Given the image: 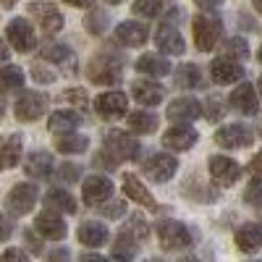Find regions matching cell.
I'll return each mask as SVG.
<instances>
[{
  "mask_svg": "<svg viewBox=\"0 0 262 262\" xmlns=\"http://www.w3.org/2000/svg\"><path fill=\"white\" fill-rule=\"evenodd\" d=\"M191 29H194V45H196V50H200V53H210V50L217 45L221 34H223L221 18H215V16H210V13L194 16Z\"/></svg>",
  "mask_w": 262,
  "mask_h": 262,
  "instance_id": "obj_1",
  "label": "cell"
},
{
  "mask_svg": "<svg viewBox=\"0 0 262 262\" xmlns=\"http://www.w3.org/2000/svg\"><path fill=\"white\" fill-rule=\"evenodd\" d=\"M158 242L165 252H179V249H186L191 247V231L179 223V221H170V217H163L158 223Z\"/></svg>",
  "mask_w": 262,
  "mask_h": 262,
  "instance_id": "obj_2",
  "label": "cell"
},
{
  "mask_svg": "<svg viewBox=\"0 0 262 262\" xmlns=\"http://www.w3.org/2000/svg\"><path fill=\"white\" fill-rule=\"evenodd\" d=\"M105 152H111L113 160H137L139 152H142V144L137 142V137H131L128 131H118V128H111L105 134Z\"/></svg>",
  "mask_w": 262,
  "mask_h": 262,
  "instance_id": "obj_3",
  "label": "cell"
},
{
  "mask_svg": "<svg viewBox=\"0 0 262 262\" xmlns=\"http://www.w3.org/2000/svg\"><path fill=\"white\" fill-rule=\"evenodd\" d=\"M48 95H42V92H24L16 105H13V113L18 121H24V123H32L37 118H42V113L48 111Z\"/></svg>",
  "mask_w": 262,
  "mask_h": 262,
  "instance_id": "obj_4",
  "label": "cell"
},
{
  "mask_svg": "<svg viewBox=\"0 0 262 262\" xmlns=\"http://www.w3.org/2000/svg\"><path fill=\"white\" fill-rule=\"evenodd\" d=\"M252 142H254L252 128L242 123H228L215 131V144H221L223 149H242V147H249Z\"/></svg>",
  "mask_w": 262,
  "mask_h": 262,
  "instance_id": "obj_5",
  "label": "cell"
},
{
  "mask_svg": "<svg viewBox=\"0 0 262 262\" xmlns=\"http://www.w3.org/2000/svg\"><path fill=\"white\" fill-rule=\"evenodd\" d=\"M210 176L217 186H233L238 179H242V165L236 160L226 158V155H212L210 158Z\"/></svg>",
  "mask_w": 262,
  "mask_h": 262,
  "instance_id": "obj_6",
  "label": "cell"
},
{
  "mask_svg": "<svg viewBox=\"0 0 262 262\" xmlns=\"http://www.w3.org/2000/svg\"><path fill=\"white\" fill-rule=\"evenodd\" d=\"M176 170H179V160L173 155H165V152H155L152 158L144 160V173L158 184L170 181L173 176H176Z\"/></svg>",
  "mask_w": 262,
  "mask_h": 262,
  "instance_id": "obj_7",
  "label": "cell"
},
{
  "mask_svg": "<svg viewBox=\"0 0 262 262\" xmlns=\"http://www.w3.org/2000/svg\"><path fill=\"white\" fill-rule=\"evenodd\" d=\"M95 111L105 121H116V118H123L126 116L128 100H126L123 92H102V95L95 97Z\"/></svg>",
  "mask_w": 262,
  "mask_h": 262,
  "instance_id": "obj_8",
  "label": "cell"
},
{
  "mask_svg": "<svg viewBox=\"0 0 262 262\" xmlns=\"http://www.w3.org/2000/svg\"><path fill=\"white\" fill-rule=\"evenodd\" d=\"M29 16H32L48 34H55V32L63 29V13H60L53 3H45V0L29 3Z\"/></svg>",
  "mask_w": 262,
  "mask_h": 262,
  "instance_id": "obj_9",
  "label": "cell"
},
{
  "mask_svg": "<svg viewBox=\"0 0 262 262\" xmlns=\"http://www.w3.org/2000/svg\"><path fill=\"white\" fill-rule=\"evenodd\" d=\"M37 186L34 184H16L11 189V194L6 196V207L13 212V215H27L32 212V207L37 205Z\"/></svg>",
  "mask_w": 262,
  "mask_h": 262,
  "instance_id": "obj_10",
  "label": "cell"
},
{
  "mask_svg": "<svg viewBox=\"0 0 262 262\" xmlns=\"http://www.w3.org/2000/svg\"><path fill=\"white\" fill-rule=\"evenodd\" d=\"M81 194H84V202L95 207V205H105L107 200H111L113 194V181L107 176H100V173H95V176H90L84 181L81 186Z\"/></svg>",
  "mask_w": 262,
  "mask_h": 262,
  "instance_id": "obj_11",
  "label": "cell"
},
{
  "mask_svg": "<svg viewBox=\"0 0 262 262\" xmlns=\"http://www.w3.org/2000/svg\"><path fill=\"white\" fill-rule=\"evenodd\" d=\"M8 39H11V48L18 50V53H29L34 45H37V39H34V29L27 18H11V24H8Z\"/></svg>",
  "mask_w": 262,
  "mask_h": 262,
  "instance_id": "obj_12",
  "label": "cell"
},
{
  "mask_svg": "<svg viewBox=\"0 0 262 262\" xmlns=\"http://www.w3.org/2000/svg\"><path fill=\"white\" fill-rule=\"evenodd\" d=\"M196 139H200V134H196L191 126L176 123V126H170L163 134V147H168L173 152H184V149H191L196 144Z\"/></svg>",
  "mask_w": 262,
  "mask_h": 262,
  "instance_id": "obj_13",
  "label": "cell"
},
{
  "mask_svg": "<svg viewBox=\"0 0 262 262\" xmlns=\"http://www.w3.org/2000/svg\"><path fill=\"white\" fill-rule=\"evenodd\" d=\"M205 113V105L194 97H179L168 105V118L173 123H189L194 118H200Z\"/></svg>",
  "mask_w": 262,
  "mask_h": 262,
  "instance_id": "obj_14",
  "label": "cell"
},
{
  "mask_svg": "<svg viewBox=\"0 0 262 262\" xmlns=\"http://www.w3.org/2000/svg\"><path fill=\"white\" fill-rule=\"evenodd\" d=\"M210 76L215 84H233L238 79H244V69H242V63L233 60V58H215L210 63Z\"/></svg>",
  "mask_w": 262,
  "mask_h": 262,
  "instance_id": "obj_15",
  "label": "cell"
},
{
  "mask_svg": "<svg viewBox=\"0 0 262 262\" xmlns=\"http://www.w3.org/2000/svg\"><path fill=\"white\" fill-rule=\"evenodd\" d=\"M228 102H231V107L233 111H238V113H244V116H254L257 111H259V97H257V90L252 84H238L236 90L231 92V97H228Z\"/></svg>",
  "mask_w": 262,
  "mask_h": 262,
  "instance_id": "obj_16",
  "label": "cell"
},
{
  "mask_svg": "<svg viewBox=\"0 0 262 262\" xmlns=\"http://www.w3.org/2000/svg\"><path fill=\"white\" fill-rule=\"evenodd\" d=\"M90 79L95 84H116L121 81V69H118V63L113 58H107V55H100V58H92L90 63Z\"/></svg>",
  "mask_w": 262,
  "mask_h": 262,
  "instance_id": "obj_17",
  "label": "cell"
},
{
  "mask_svg": "<svg viewBox=\"0 0 262 262\" xmlns=\"http://www.w3.org/2000/svg\"><path fill=\"white\" fill-rule=\"evenodd\" d=\"M34 228H37V233H42L45 238H53V242H60V238H66V233H69V226H66V221H63L60 215L50 212V210H42V212L37 215Z\"/></svg>",
  "mask_w": 262,
  "mask_h": 262,
  "instance_id": "obj_18",
  "label": "cell"
},
{
  "mask_svg": "<svg viewBox=\"0 0 262 262\" xmlns=\"http://www.w3.org/2000/svg\"><path fill=\"white\" fill-rule=\"evenodd\" d=\"M155 45H158V50H163V53H168V55H184V50H186L181 32L173 27V24H160V27H158Z\"/></svg>",
  "mask_w": 262,
  "mask_h": 262,
  "instance_id": "obj_19",
  "label": "cell"
},
{
  "mask_svg": "<svg viewBox=\"0 0 262 262\" xmlns=\"http://www.w3.org/2000/svg\"><path fill=\"white\" fill-rule=\"evenodd\" d=\"M147 27L139 24V21H121L116 27V42L123 48H139L147 42Z\"/></svg>",
  "mask_w": 262,
  "mask_h": 262,
  "instance_id": "obj_20",
  "label": "cell"
},
{
  "mask_svg": "<svg viewBox=\"0 0 262 262\" xmlns=\"http://www.w3.org/2000/svg\"><path fill=\"white\" fill-rule=\"evenodd\" d=\"M21 147H24V142L18 134L0 137V170H8L21 160Z\"/></svg>",
  "mask_w": 262,
  "mask_h": 262,
  "instance_id": "obj_21",
  "label": "cell"
},
{
  "mask_svg": "<svg viewBox=\"0 0 262 262\" xmlns=\"http://www.w3.org/2000/svg\"><path fill=\"white\" fill-rule=\"evenodd\" d=\"M123 191L128 194V200H134L137 205L149 207V210H158V205H155V200H152L149 189L134 176V173H126V176H123Z\"/></svg>",
  "mask_w": 262,
  "mask_h": 262,
  "instance_id": "obj_22",
  "label": "cell"
},
{
  "mask_svg": "<svg viewBox=\"0 0 262 262\" xmlns=\"http://www.w3.org/2000/svg\"><path fill=\"white\" fill-rule=\"evenodd\" d=\"M236 247L247 254H254L262 247V226L259 223H244L236 231Z\"/></svg>",
  "mask_w": 262,
  "mask_h": 262,
  "instance_id": "obj_23",
  "label": "cell"
},
{
  "mask_svg": "<svg viewBox=\"0 0 262 262\" xmlns=\"http://www.w3.org/2000/svg\"><path fill=\"white\" fill-rule=\"evenodd\" d=\"M79 242L84 244V247H102V244H107V228L100 223V221H86V223H81L79 226Z\"/></svg>",
  "mask_w": 262,
  "mask_h": 262,
  "instance_id": "obj_24",
  "label": "cell"
},
{
  "mask_svg": "<svg viewBox=\"0 0 262 262\" xmlns=\"http://www.w3.org/2000/svg\"><path fill=\"white\" fill-rule=\"evenodd\" d=\"M131 95H134V100L144 107H152L163 102V86L155 84V81H134L131 84Z\"/></svg>",
  "mask_w": 262,
  "mask_h": 262,
  "instance_id": "obj_25",
  "label": "cell"
},
{
  "mask_svg": "<svg viewBox=\"0 0 262 262\" xmlns=\"http://www.w3.org/2000/svg\"><path fill=\"white\" fill-rule=\"evenodd\" d=\"M24 170L32 179H48L53 170V155L50 152H32L24 163Z\"/></svg>",
  "mask_w": 262,
  "mask_h": 262,
  "instance_id": "obj_26",
  "label": "cell"
},
{
  "mask_svg": "<svg viewBox=\"0 0 262 262\" xmlns=\"http://www.w3.org/2000/svg\"><path fill=\"white\" fill-rule=\"evenodd\" d=\"M137 71H142L147 76H165V74H170V63L158 53H144L137 60Z\"/></svg>",
  "mask_w": 262,
  "mask_h": 262,
  "instance_id": "obj_27",
  "label": "cell"
},
{
  "mask_svg": "<svg viewBox=\"0 0 262 262\" xmlns=\"http://www.w3.org/2000/svg\"><path fill=\"white\" fill-rule=\"evenodd\" d=\"M81 123L79 113L74 111H55L48 121V128L53 131V134H74V128Z\"/></svg>",
  "mask_w": 262,
  "mask_h": 262,
  "instance_id": "obj_28",
  "label": "cell"
},
{
  "mask_svg": "<svg viewBox=\"0 0 262 262\" xmlns=\"http://www.w3.org/2000/svg\"><path fill=\"white\" fill-rule=\"evenodd\" d=\"M160 126V118L149 111H134L128 116V128L137 131V134H155Z\"/></svg>",
  "mask_w": 262,
  "mask_h": 262,
  "instance_id": "obj_29",
  "label": "cell"
},
{
  "mask_svg": "<svg viewBox=\"0 0 262 262\" xmlns=\"http://www.w3.org/2000/svg\"><path fill=\"white\" fill-rule=\"evenodd\" d=\"M45 202L53 207V210H60L66 215H74L76 212V200H74V194H69L66 189H50L45 194Z\"/></svg>",
  "mask_w": 262,
  "mask_h": 262,
  "instance_id": "obj_30",
  "label": "cell"
},
{
  "mask_svg": "<svg viewBox=\"0 0 262 262\" xmlns=\"http://www.w3.org/2000/svg\"><path fill=\"white\" fill-rule=\"evenodd\" d=\"M176 84L181 86V90H196V86L202 84V71H200V66H194V63L179 66V71H176Z\"/></svg>",
  "mask_w": 262,
  "mask_h": 262,
  "instance_id": "obj_31",
  "label": "cell"
},
{
  "mask_svg": "<svg viewBox=\"0 0 262 262\" xmlns=\"http://www.w3.org/2000/svg\"><path fill=\"white\" fill-rule=\"evenodd\" d=\"M21 86H24V71L18 66L0 69V92H18Z\"/></svg>",
  "mask_w": 262,
  "mask_h": 262,
  "instance_id": "obj_32",
  "label": "cell"
},
{
  "mask_svg": "<svg viewBox=\"0 0 262 262\" xmlns=\"http://www.w3.org/2000/svg\"><path fill=\"white\" fill-rule=\"evenodd\" d=\"M55 147H58V152H66V155H79V152L90 147V139L81 134H69V137H60L55 142Z\"/></svg>",
  "mask_w": 262,
  "mask_h": 262,
  "instance_id": "obj_33",
  "label": "cell"
},
{
  "mask_svg": "<svg viewBox=\"0 0 262 262\" xmlns=\"http://www.w3.org/2000/svg\"><path fill=\"white\" fill-rule=\"evenodd\" d=\"M121 233L128 236V238H134V242H144L147 233H149V228H147V223H144L142 215H134V217H128V221H126V226H123Z\"/></svg>",
  "mask_w": 262,
  "mask_h": 262,
  "instance_id": "obj_34",
  "label": "cell"
},
{
  "mask_svg": "<svg viewBox=\"0 0 262 262\" xmlns=\"http://www.w3.org/2000/svg\"><path fill=\"white\" fill-rule=\"evenodd\" d=\"M134 252H137V242H134V238L118 233L116 244H113V257H116L118 262H128L131 257H134Z\"/></svg>",
  "mask_w": 262,
  "mask_h": 262,
  "instance_id": "obj_35",
  "label": "cell"
},
{
  "mask_svg": "<svg viewBox=\"0 0 262 262\" xmlns=\"http://www.w3.org/2000/svg\"><path fill=\"white\" fill-rule=\"evenodd\" d=\"M226 58H233V60H247L249 58V45H247V39H242V37H233V39H228L226 42Z\"/></svg>",
  "mask_w": 262,
  "mask_h": 262,
  "instance_id": "obj_36",
  "label": "cell"
},
{
  "mask_svg": "<svg viewBox=\"0 0 262 262\" xmlns=\"http://www.w3.org/2000/svg\"><path fill=\"white\" fill-rule=\"evenodd\" d=\"M131 11L137 16H144V18H155L163 11V0H134Z\"/></svg>",
  "mask_w": 262,
  "mask_h": 262,
  "instance_id": "obj_37",
  "label": "cell"
},
{
  "mask_svg": "<svg viewBox=\"0 0 262 262\" xmlns=\"http://www.w3.org/2000/svg\"><path fill=\"white\" fill-rule=\"evenodd\" d=\"M42 58L53 60V63H66V60L74 58V53H71L69 45H45L42 48Z\"/></svg>",
  "mask_w": 262,
  "mask_h": 262,
  "instance_id": "obj_38",
  "label": "cell"
},
{
  "mask_svg": "<svg viewBox=\"0 0 262 262\" xmlns=\"http://www.w3.org/2000/svg\"><path fill=\"white\" fill-rule=\"evenodd\" d=\"M84 27H86V32H90V34H102L105 27H107V13L100 11V8H95L90 16L84 18Z\"/></svg>",
  "mask_w": 262,
  "mask_h": 262,
  "instance_id": "obj_39",
  "label": "cell"
},
{
  "mask_svg": "<svg viewBox=\"0 0 262 262\" xmlns=\"http://www.w3.org/2000/svg\"><path fill=\"white\" fill-rule=\"evenodd\" d=\"M205 111H207L205 116H207L212 123H217V121H221V118L226 116V105H223V100H221V97H215V95H212V97L205 102Z\"/></svg>",
  "mask_w": 262,
  "mask_h": 262,
  "instance_id": "obj_40",
  "label": "cell"
},
{
  "mask_svg": "<svg viewBox=\"0 0 262 262\" xmlns=\"http://www.w3.org/2000/svg\"><path fill=\"white\" fill-rule=\"evenodd\" d=\"M244 200H247L249 205L262 207V179H254V181L247 186V191H244Z\"/></svg>",
  "mask_w": 262,
  "mask_h": 262,
  "instance_id": "obj_41",
  "label": "cell"
},
{
  "mask_svg": "<svg viewBox=\"0 0 262 262\" xmlns=\"http://www.w3.org/2000/svg\"><path fill=\"white\" fill-rule=\"evenodd\" d=\"M100 212L105 215V217H123L126 215V202H121V200H116V202H105L102 207H100Z\"/></svg>",
  "mask_w": 262,
  "mask_h": 262,
  "instance_id": "obj_42",
  "label": "cell"
},
{
  "mask_svg": "<svg viewBox=\"0 0 262 262\" xmlns=\"http://www.w3.org/2000/svg\"><path fill=\"white\" fill-rule=\"evenodd\" d=\"M58 176H60V181H79V176H81V168L79 165H60V173H58Z\"/></svg>",
  "mask_w": 262,
  "mask_h": 262,
  "instance_id": "obj_43",
  "label": "cell"
},
{
  "mask_svg": "<svg viewBox=\"0 0 262 262\" xmlns=\"http://www.w3.org/2000/svg\"><path fill=\"white\" fill-rule=\"evenodd\" d=\"M0 262H29V257H27V252H24V249L11 247L8 252L0 254Z\"/></svg>",
  "mask_w": 262,
  "mask_h": 262,
  "instance_id": "obj_44",
  "label": "cell"
},
{
  "mask_svg": "<svg viewBox=\"0 0 262 262\" xmlns=\"http://www.w3.org/2000/svg\"><path fill=\"white\" fill-rule=\"evenodd\" d=\"M63 100H69V102L79 105L81 111L86 107V95H84V90H66V92H63Z\"/></svg>",
  "mask_w": 262,
  "mask_h": 262,
  "instance_id": "obj_45",
  "label": "cell"
},
{
  "mask_svg": "<svg viewBox=\"0 0 262 262\" xmlns=\"http://www.w3.org/2000/svg\"><path fill=\"white\" fill-rule=\"evenodd\" d=\"M11 231H13V226H11V221L0 212V244L6 242V238H11Z\"/></svg>",
  "mask_w": 262,
  "mask_h": 262,
  "instance_id": "obj_46",
  "label": "cell"
},
{
  "mask_svg": "<svg viewBox=\"0 0 262 262\" xmlns=\"http://www.w3.org/2000/svg\"><path fill=\"white\" fill-rule=\"evenodd\" d=\"M48 262H71V254H69V249H53L48 254Z\"/></svg>",
  "mask_w": 262,
  "mask_h": 262,
  "instance_id": "obj_47",
  "label": "cell"
},
{
  "mask_svg": "<svg viewBox=\"0 0 262 262\" xmlns=\"http://www.w3.org/2000/svg\"><path fill=\"white\" fill-rule=\"evenodd\" d=\"M24 242H27V247H29L32 252H39V249H42L39 238H37V236L32 233V228H27V231H24Z\"/></svg>",
  "mask_w": 262,
  "mask_h": 262,
  "instance_id": "obj_48",
  "label": "cell"
},
{
  "mask_svg": "<svg viewBox=\"0 0 262 262\" xmlns=\"http://www.w3.org/2000/svg\"><path fill=\"white\" fill-rule=\"evenodd\" d=\"M249 170L254 173V176H259V173H262V149H259L257 155L252 158V163H249Z\"/></svg>",
  "mask_w": 262,
  "mask_h": 262,
  "instance_id": "obj_49",
  "label": "cell"
},
{
  "mask_svg": "<svg viewBox=\"0 0 262 262\" xmlns=\"http://www.w3.org/2000/svg\"><path fill=\"white\" fill-rule=\"evenodd\" d=\"M32 76H34L37 81H53V79H55L53 74H48V71H42L39 66H37V69H32Z\"/></svg>",
  "mask_w": 262,
  "mask_h": 262,
  "instance_id": "obj_50",
  "label": "cell"
},
{
  "mask_svg": "<svg viewBox=\"0 0 262 262\" xmlns=\"http://www.w3.org/2000/svg\"><path fill=\"white\" fill-rule=\"evenodd\" d=\"M196 6H200L202 11H215L217 6H221V0H194Z\"/></svg>",
  "mask_w": 262,
  "mask_h": 262,
  "instance_id": "obj_51",
  "label": "cell"
},
{
  "mask_svg": "<svg viewBox=\"0 0 262 262\" xmlns=\"http://www.w3.org/2000/svg\"><path fill=\"white\" fill-rule=\"evenodd\" d=\"M79 262H107V259L102 254H97V252H86V254H81Z\"/></svg>",
  "mask_w": 262,
  "mask_h": 262,
  "instance_id": "obj_52",
  "label": "cell"
},
{
  "mask_svg": "<svg viewBox=\"0 0 262 262\" xmlns=\"http://www.w3.org/2000/svg\"><path fill=\"white\" fill-rule=\"evenodd\" d=\"M63 3H69V6H74V8H86V6H92L95 0H63Z\"/></svg>",
  "mask_w": 262,
  "mask_h": 262,
  "instance_id": "obj_53",
  "label": "cell"
},
{
  "mask_svg": "<svg viewBox=\"0 0 262 262\" xmlns=\"http://www.w3.org/2000/svg\"><path fill=\"white\" fill-rule=\"evenodd\" d=\"M6 58H8V45L0 39V60H6Z\"/></svg>",
  "mask_w": 262,
  "mask_h": 262,
  "instance_id": "obj_54",
  "label": "cell"
},
{
  "mask_svg": "<svg viewBox=\"0 0 262 262\" xmlns=\"http://www.w3.org/2000/svg\"><path fill=\"white\" fill-rule=\"evenodd\" d=\"M179 262H200V259H196V257H181Z\"/></svg>",
  "mask_w": 262,
  "mask_h": 262,
  "instance_id": "obj_55",
  "label": "cell"
},
{
  "mask_svg": "<svg viewBox=\"0 0 262 262\" xmlns=\"http://www.w3.org/2000/svg\"><path fill=\"white\" fill-rule=\"evenodd\" d=\"M254 8H257V11L262 13V0H254Z\"/></svg>",
  "mask_w": 262,
  "mask_h": 262,
  "instance_id": "obj_56",
  "label": "cell"
},
{
  "mask_svg": "<svg viewBox=\"0 0 262 262\" xmlns=\"http://www.w3.org/2000/svg\"><path fill=\"white\" fill-rule=\"evenodd\" d=\"M3 3H6V6L11 8V6H16V3H18V0H3Z\"/></svg>",
  "mask_w": 262,
  "mask_h": 262,
  "instance_id": "obj_57",
  "label": "cell"
},
{
  "mask_svg": "<svg viewBox=\"0 0 262 262\" xmlns=\"http://www.w3.org/2000/svg\"><path fill=\"white\" fill-rule=\"evenodd\" d=\"M3 111H6V105H3V100H0V118H3Z\"/></svg>",
  "mask_w": 262,
  "mask_h": 262,
  "instance_id": "obj_58",
  "label": "cell"
},
{
  "mask_svg": "<svg viewBox=\"0 0 262 262\" xmlns=\"http://www.w3.org/2000/svg\"><path fill=\"white\" fill-rule=\"evenodd\" d=\"M257 90H259V95H262V76H259V81H257Z\"/></svg>",
  "mask_w": 262,
  "mask_h": 262,
  "instance_id": "obj_59",
  "label": "cell"
},
{
  "mask_svg": "<svg viewBox=\"0 0 262 262\" xmlns=\"http://www.w3.org/2000/svg\"><path fill=\"white\" fill-rule=\"evenodd\" d=\"M105 3H113V6H118V3H121V0H105Z\"/></svg>",
  "mask_w": 262,
  "mask_h": 262,
  "instance_id": "obj_60",
  "label": "cell"
},
{
  "mask_svg": "<svg viewBox=\"0 0 262 262\" xmlns=\"http://www.w3.org/2000/svg\"><path fill=\"white\" fill-rule=\"evenodd\" d=\"M259 63H262V48H259Z\"/></svg>",
  "mask_w": 262,
  "mask_h": 262,
  "instance_id": "obj_61",
  "label": "cell"
},
{
  "mask_svg": "<svg viewBox=\"0 0 262 262\" xmlns=\"http://www.w3.org/2000/svg\"><path fill=\"white\" fill-rule=\"evenodd\" d=\"M252 262H262V259H252Z\"/></svg>",
  "mask_w": 262,
  "mask_h": 262,
  "instance_id": "obj_62",
  "label": "cell"
},
{
  "mask_svg": "<svg viewBox=\"0 0 262 262\" xmlns=\"http://www.w3.org/2000/svg\"><path fill=\"white\" fill-rule=\"evenodd\" d=\"M149 262H158V259H149Z\"/></svg>",
  "mask_w": 262,
  "mask_h": 262,
  "instance_id": "obj_63",
  "label": "cell"
}]
</instances>
